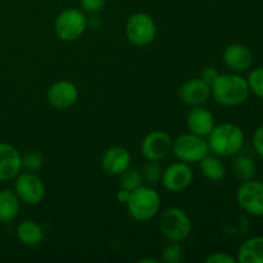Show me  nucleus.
Returning a JSON list of instances; mask_svg holds the SVG:
<instances>
[{
	"mask_svg": "<svg viewBox=\"0 0 263 263\" xmlns=\"http://www.w3.org/2000/svg\"><path fill=\"white\" fill-rule=\"evenodd\" d=\"M249 85L247 79L236 72L220 73L211 85V97L223 107H236L249 97Z\"/></svg>",
	"mask_w": 263,
	"mask_h": 263,
	"instance_id": "nucleus-1",
	"label": "nucleus"
},
{
	"mask_svg": "<svg viewBox=\"0 0 263 263\" xmlns=\"http://www.w3.org/2000/svg\"><path fill=\"white\" fill-rule=\"evenodd\" d=\"M207 138L208 148L218 157L236 156L244 145L243 130L240 126L231 122L215 126Z\"/></svg>",
	"mask_w": 263,
	"mask_h": 263,
	"instance_id": "nucleus-2",
	"label": "nucleus"
},
{
	"mask_svg": "<svg viewBox=\"0 0 263 263\" xmlns=\"http://www.w3.org/2000/svg\"><path fill=\"white\" fill-rule=\"evenodd\" d=\"M125 205L134 220L146 222L156 217L161 211V197L153 187L141 185L131 192Z\"/></svg>",
	"mask_w": 263,
	"mask_h": 263,
	"instance_id": "nucleus-3",
	"label": "nucleus"
},
{
	"mask_svg": "<svg viewBox=\"0 0 263 263\" xmlns=\"http://www.w3.org/2000/svg\"><path fill=\"white\" fill-rule=\"evenodd\" d=\"M87 27V18L82 9L67 8L57 15L54 21V32L62 41H76L84 35Z\"/></svg>",
	"mask_w": 263,
	"mask_h": 263,
	"instance_id": "nucleus-4",
	"label": "nucleus"
},
{
	"mask_svg": "<svg viewBox=\"0 0 263 263\" xmlns=\"http://www.w3.org/2000/svg\"><path fill=\"white\" fill-rule=\"evenodd\" d=\"M159 230L168 241H182L190 235L192 221L184 210L170 207L159 217Z\"/></svg>",
	"mask_w": 263,
	"mask_h": 263,
	"instance_id": "nucleus-5",
	"label": "nucleus"
},
{
	"mask_svg": "<svg viewBox=\"0 0 263 263\" xmlns=\"http://www.w3.org/2000/svg\"><path fill=\"white\" fill-rule=\"evenodd\" d=\"M125 35L128 43L136 48L151 45L157 35L156 22L148 13H134L126 22Z\"/></svg>",
	"mask_w": 263,
	"mask_h": 263,
	"instance_id": "nucleus-6",
	"label": "nucleus"
},
{
	"mask_svg": "<svg viewBox=\"0 0 263 263\" xmlns=\"http://www.w3.org/2000/svg\"><path fill=\"white\" fill-rule=\"evenodd\" d=\"M210 148L205 138L194 135V134H182L172 140L171 153L179 161L187 164L199 163L208 154Z\"/></svg>",
	"mask_w": 263,
	"mask_h": 263,
	"instance_id": "nucleus-7",
	"label": "nucleus"
},
{
	"mask_svg": "<svg viewBox=\"0 0 263 263\" xmlns=\"http://www.w3.org/2000/svg\"><path fill=\"white\" fill-rule=\"evenodd\" d=\"M14 193L21 203L28 205H37L44 200L46 194L45 185L36 172L21 171L14 179Z\"/></svg>",
	"mask_w": 263,
	"mask_h": 263,
	"instance_id": "nucleus-8",
	"label": "nucleus"
},
{
	"mask_svg": "<svg viewBox=\"0 0 263 263\" xmlns=\"http://www.w3.org/2000/svg\"><path fill=\"white\" fill-rule=\"evenodd\" d=\"M236 200L244 212L263 217V182L253 179L241 182L236 192Z\"/></svg>",
	"mask_w": 263,
	"mask_h": 263,
	"instance_id": "nucleus-9",
	"label": "nucleus"
},
{
	"mask_svg": "<svg viewBox=\"0 0 263 263\" xmlns=\"http://www.w3.org/2000/svg\"><path fill=\"white\" fill-rule=\"evenodd\" d=\"M194 180L190 164L185 162H175L163 170L161 177V182L166 190L171 193H179L187 189Z\"/></svg>",
	"mask_w": 263,
	"mask_h": 263,
	"instance_id": "nucleus-10",
	"label": "nucleus"
},
{
	"mask_svg": "<svg viewBox=\"0 0 263 263\" xmlns=\"http://www.w3.org/2000/svg\"><path fill=\"white\" fill-rule=\"evenodd\" d=\"M172 149V138L162 130H154L143 139L140 152L146 161H162Z\"/></svg>",
	"mask_w": 263,
	"mask_h": 263,
	"instance_id": "nucleus-11",
	"label": "nucleus"
},
{
	"mask_svg": "<svg viewBox=\"0 0 263 263\" xmlns=\"http://www.w3.org/2000/svg\"><path fill=\"white\" fill-rule=\"evenodd\" d=\"M80 92L76 85L68 80H59L50 85L46 92L48 103L58 110L69 109L79 100Z\"/></svg>",
	"mask_w": 263,
	"mask_h": 263,
	"instance_id": "nucleus-12",
	"label": "nucleus"
},
{
	"mask_svg": "<svg viewBox=\"0 0 263 263\" xmlns=\"http://www.w3.org/2000/svg\"><path fill=\"white\" fill-rule=\"evenodd\" d=\"M100 164H102L103 171L107 175L120 176L131 166V154L125 146H110L103 153Z\"/></svg>",
	"mask_w": 263,
	"mask_h": 263,
	"instance_id": "nucleus-13",
	"label": "nucleus"
},
{
	"mask_svg": "<svg viewBox=\"0 0 263 263\" xmlns=\"http://www.w3.org/2000/svg\"><path fill=\"white\" fill-rule=\"evenodd\" d=\"M22 171V154L15 146L0 143V181H10Z\"/></svg>",
	"mask_w": 263,
	"mask_h": 263,
	"instance_id": "nucleus-14",
	"label": "nucleus"
},
{
	"mask_svg": "<svg viewBox=\"0 0 263 263\" xmlns=\"http://www.w3.org/2000/svg\"><path fill=\"white\" fill-rule=\"evenodd\" d=\"M179 97L182 103L190 107L203 105L211 98V85L200 77L185 81L179 89Z\"/></svg>",
	"mask_w": 263,
	"mask_h": 263,
	"instance_id": "nucleus-15",
	"label": "nucleus"
},
{
	"mask_svg": "<svg viewBox=\"0 0 263 263\" xmlns=\"http://www.w3.org/2000/svg\"><path fill=\"white\" fill-rule=\"evenodd\" d=\"M222 61L231 72L241 73L253 64V54L243 44H230L222 54Z\"/></svg>",
	"mask_w": 263,
	"mask_h": 263,
	"instance_id": "nucleus-16",
	"label": "nucleus"
},
{
	"mask_svg": "<svg viewBox=\"0 0 263 263\" xmlns=\"http://www.w3.org/2000/svg\"><path fill=\"white\" fill-rule=\"evenodd\" d=\"M187 128L192 134L202 138H207L216 126L215 116L203 105H195L187 113Z\"/></svg>",
	"mask_w": 263,
	"mask_h": 263,
	"instance_id": "nucleus-17",
	"label": "nucleus"
},
{
	"mask_svg": "<svg viewBox=\"0 0 263 263\" xmlns=\"http://www.w3.org/2000/svg\"><path fill=\"white\" fill-rule=\"evenodd\" d=\"M15 236L22 246L37 247L44 240V230L35 221L25 220L15 229Z\"/></svg>",
	"mask_w": 263,
	"mask_h": 263,
	"instance_id": "nucleus-18",
	"label": "nucleus"
},
{
	"mask_svg": "<svg viewBox=\"0 0 263 263\" xmlns=\"http://www.w3.org/2000/svg\"><path fill=\"white\" fill-rule=\"evenodd\" d=\"M21 200L14 190H0V223H9L20 213Z\"/></svg>",
	"mask_w": 263,
	"mask_h": 263,
	"instance_id": "nucleus-19",
	"label": "nucleus"
},
{
	"mask_svg": "<svg viewBox=\"0 0 263 263\" xmlns=\"http://www.w3.org/2000/svg\"><path fill=\"white\" fill-rule=\"evenodd\" d=\"M240 263H263V236H253L244 241L238 251Z\"/></svg>",
	"mask_w": 263,
	"mask_h": 263,
	"instance_id": "nucleus-20",
	"label": "nucleus"
},
{
	"mask_svg": "<svg viewBox=\"0 0 263 263\" xmlns=\"http://www.w3.org/2000/svg\"><path fill=\"white\" fill-rule=\"evenodd\" d=\"M200 171L203 176L210 181H221L226 175V166L222 162L221 157L218 156H205L202 161L199 162Z\"/></svg>",
	"mask_w": 263,
	"mask_h": 263,
	"instance_id": "nucleus-21",
	"label": "nucleus"
},
{
	"mask_svg": "<svg viewBox=\"0 0 263 263\" xmlns=\"http://www.w3.org/2000/svg\"><path fill=\"white\" fill-rule=\"evenodd\" d=\"M231 168H233V174L235 175L236 179L243 181H248L252 180L256 175V162L248 156H238L233 161L231 164Z\"/></svg>",
	"mask_w": 263,
	"mask_h": 263,
	"instance_id": "nucleus-22",
	"label": "nucleus"
},
{
	"mask_svg": "<svg viewBox=\"0 0 263 263\" xmlns=\"http://www.w3.org/2000/svg\"><path fill=\"white\" fill-rule=\"evenodd\" d=\"M143 181L144 179L141 172L138 168H131V167H128L126 171H123L120 175V181H118V184H120V187H122V189L133 192V190L141 186Z\"/></svg>",
	"mask_w": 263,
	"mask_h": 263,
	"instance_id": "nucleus-23",
	"label": "nucleus"
},
{
	"mask_svg": "<svg viewBox=\"0 0 263 263\" xmlns=\"http://www.w3.org/2000/svg\"><path fill=\"white\" fill-rule=\"evenodd\" d=\"M45 159L39 152H28L22 156V170L28 172H37L44 167Z\"/></svg>",
	"mask_w": 263,
	"mask_h": 263,
	"instance_id": "nucleus-24",
	"label": "nucleus"
},
{
	"mask_svg": "<svg viewBox=\"0 0 263 263\" xmlns=\"http://www.w3.org/2000/svg\"><path fill=\"white\" fill-rule=\"evenodd\" d=\"M182 259V247L180 241H168L162 249V261L166 263H180Z\"/></svg>",
	"mask_w": 263,
	"mask_h": 263,
	"instance_id": "nucleus-25",
	"label": "nucleus"
},
{
	"mask_svg": "<svg viewBox=\"0 0 263 263\" xmlns=\"http://www.w3.org/2000/svg\"><path fill=\"white\" fill-rule=\"evenodd\" d=\"M247 81H248L249 90L259 99H263V67L252 69Z\"/></svg>",
	"mask_w": 263,
	"mask_h": 263,
	"instance_id": "nucleus-26",
	"label": "nucleus"
},
{
	"mask_svg": "<svg viewBox=\"0 0 263 263\" xmlns=\"http://www.w3.org/2000/svg\"><path fill=\"white\" fill-rule=\"evenodd\" d=\"M162 172H163V168L158 163V161H148L141 171V175H143L144 181L149 184H158L161 181Z\"/></svg>",
	"mask_w": 263,
	"mask_h": 263,
	"instance_id": "nucleus-27",
	"label": "nucleus"
},
{
	"mask_svg": "<svg viewBox=\"0 0 263 263\" xmlns=\"http://www.w3.org/2000/svg\"><path fill=\"white\" fill-rule=\"evenodd\" d=\"M107 0H80V5L84 12L95 14L104 8Z\"/></svg>",
	"mask_w": 263,
	"mask_h": 263,
	"instance_id": "nucleus-28",
	"label": "nucleus"
},
{
	"mask_svg": "<svg viewBox=\"0 0 263 263\" xmlns=\"http://www.w3.org/2000/svg\"><path fill=\"white\" fill-rule=\"evenodd\" d=\"M205 263H235L236 259L233 256L225 252H215L211 253L207 258L204 259Z\"/></svg>",
	"mask_w": 263,
	"mask_h": 263,
	"instance_id": "nucleus-29",
	"label": "nucleus"
},
{
	"mask_svg": "<svg viewBox=\"0 0 263 263\" xmlns=\"http://www.w3.org/2000/svg\"><path fill=\"white\" fill-rule=\"evenodd\" d=\"M252 144H253V148L256 151V153L258 154L261 158H263V125L259 126L253 134V138H252Z\"/></svg>",
	"mask_w": 263,
	"mask_h": 263,
	"instance_id": "nucleus-30",
	"label": "nucleus"
},
{
	"mask_svg": "<svg viewBox=\"0 0 263 263\" xmlns=\"http://www.w3.org/2000/svg\"><path fill=\"white\" fill-rule=\"evenodd\" d=\"M220 72L215 68V67H205L202 72H200V79L203 81L207 82L208 85H212L216 81V79L218 77Z\"/></svg>",
	"mask_w": 263,
	"mask_h": 263,
	"instance_id": "nucleus-31",
	"label": "nucleus"
},
{
	"mask_svg": "<svg viewBox=\"0 0 263 263\" xmlns=\"http://www.w3.org/2000/svg\"><path fill=\"white\" fill-rule=\"evenodd\" d=\"M130 194H131V192H128V190L120 187V190L117 192V195H116V198H117L118 203H121V204H126V203H127V200H128V198H130Z\"/></svg>",
	"mask_w": 263,
	"mask_h": 263,
	"instance_id": "nucleus-32",
	"label": "nucleus"
},
{
	"mask_svg": "<svg viewBox=\"0 0 263 263\" xmlns=\"http://www.w3.org/2000/svg\"><path fill=\"white\" fill-rule=\"evenodd\" d=\"M158 259H154V258H145V259H140V263H157Z\"/></svg>",
	"mask_w": 263,
	"mask_h": 263,
	"instance_id": "nucleus-33",
	"label": "nucleus"
}]
</instances>
